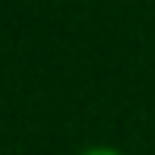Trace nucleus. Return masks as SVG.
<instances>
[{"label":"nucleus","mask_w":155,"mask_h":155,"mask_svg":"<svg viewBox=\"0 0 155 155\" xmlns=\"http://www.w3.org/2000/svg\"><path fill=\"white\" fill-rule=\"evenodd\" d=\"M79 155H120L117 149H108V146H95V149H86V152H79Z\"/></svg>","instance_id":"obj_1"}]
</instances>
